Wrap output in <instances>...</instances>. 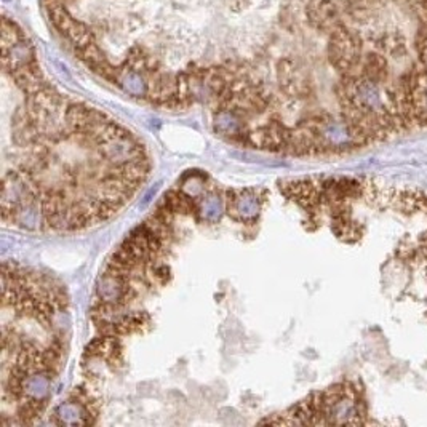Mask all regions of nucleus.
Wrapping results in <instances>:
<instances>
[{
    "label": "nucleus",
    "mask_w": 427,
    "mask_h": 427,
    "mask_svg": "<svg viewBox=\"0 0 427 427\" xmlns=\"http://www.w3.org/2000/svg\"><path fill=\"white\" fill-rule=\"evenodd\" d=\"M8 75L13 78L15 85L18 87L22 93H26V96L36 94V93L40 92V90L47 88L50 85V83L43 78V74H42L40 67H38V64H37V61L29 66L19 67V69L10 72Z\"/></svg>",
    "instance_id": "nucleus-9"
},
{
    "label": "nucleus",
    "mask_w": 427,
    "mask_h": 427,
    "mask_svg": "<svg viewBox=\"0 0 427 427\" xmlns=\"http://www.w3.org/2000/svg\"><path fill=\"white\" fill-rule=\"evenodd\" d=\"M261 424H370L363 386L358 381H341L338 384L327 387L325 390L314 392L312 395L278 414L277 418L264 419Z\"/></svg>",
    "instance_id": "nucleus-1"
},
{
    "label": "nucleus",
    "mask_w": 427,
    "mask_h": 427,
    "mask_svg": "<svg viewBox=\"0 0 427 427\" xmlns=\"http://www.w3.org/2000/svg\"><path fill=\"white\" fill-rule=\"evenodd\" d=\"M123 92L128 93L130 96L134 98H143L146 99V94H148V77L141 72L133 71L130 67L125 66H119V75H117V83Z\"/></svg>",
    "instance_id": "nucleus-12"
},
{
    "label": "nucleus",
    "mask_w": 427,
    "mask_h": 427,
    "mask_svg": "<svg viewBox=\"0 0 427 427\" xmlns=\"http://www.w3.org/2000/svg\"><path fill=\"white\" fill-rule=\"evenodd\" d=\"M227 215L234 221L241 224H255L261 216L264 197L256 189H227Z\"/></svg>",
    "instance_id": "nucleus-2"
},
{
    "label": "nucleus",
    "mask_w": 427,
    "mask_h": 427,
    "mask_svg": "<svg viewBox=\"0 0 427 427\" xmlns=\"http://www.w3.org/2000/svg\"><path fill=\"white\" fill-rule=\"evenodd\" d=\"M94 291L99 302L117 307H125L139 296V291L128 280L108 271L98 277Z\"/></svg>",
    "instance_id": "nucleus-3"
},
{
    "label": "nucleus",
    "mask_w": 427,
    "mask_h": 427,
    "mask_svg": "<svg viewBox=\"0 0 427 427\" xmlns=\"http://www.w3.org/2000/svg\"><path fill=\"white\" fill-rule=\"evenodd\" d=\"M53 419L58 426H90L96 423V418L85 403L72 397L55 408Z\"/></svg>",
    "instance_id": "nucleus-6"
},
{
    "label": "nucleus",
    "mask_w": 427,
    "mask_h": 427,
    "mask_svg": "<svg viewBox=\"0 0 427 427\" xmlns=\"http://www.w3.org/2000/svg\"><path fill=\"white\" fill-rule=\"evenodd\" d=\"M32 63H36V52H34V47L27 40V37L21 38L19 42L11 45L8 50L2 52V64L7 74Z\"/></svg>",
    "instance_id": "nucleus-10"
},
{
    "label": "nucleus",
    "mask_w": 427,
    "mask_h": 427,
    "mask_svg": "<svg viewBox=\"0 0 427 427\" xmlns=\"http://www.w3.org/2000/svg\"><path fill=\"white\" fill-rule=\"evenodd\" d=\"M87 357L101 358V360L108 362L112 367L123 363V346L119 339V336H109V334H99L94 338L85 349Z\"/></svg>",
    "instance_id": "nucleus-7"
},
{
    "label": "nucleus",
    "mask_w": 427,
    "mask_h": 427,
    "mask_svg": "<svg viewBox=\"0 0 427 427\" xmlns=\"http://www.w3.org/2000/svg\"><path fill=\"white\" fill-rule=\"evenodd\" d=\"M64 36L67 37V40L72 43L74 52H78V50L85 48L90 43L94 42L93 32L90 31V27L87 24H83V22H78V21H75L74 24H72V27L64 34Z\"/></svg>",
    "instance_id": "nucleus-15"
},
{
    "label": "nucleus",
    "mask_w": 427,
    "mask_h": 427,
    "mask_svg": "<svg viewBox=\"0 0 427 427\" xmlns=\"http://www.w3.org/2000/svg\"><path fill=\"white\" fill-rule=\"evenodd\" d=\"M224 213H227V202L226 195H221L219 190H210L199 199L197 216L202 221L210 224L219 223Z\"/></svg>",
    "instance_id": "nucleus-11"
},
{
    "label": "nucleus",
    "mask_w": 427,
    "mask_h": 427,
    "mask_svg": "<svg viewBox=\"0 0 427 427\" xmlns=\"http://www.w3.org/2000/svg\"><path fill=\"white\" fill-rule=\"evenodd\" d=\"M53 371L37 370L26 374L21 381V400H36L48 403L52 397V386L55 379Z\"/></svg>",
    "instance_id": "nucleus-5"
},
{
    "label": "nucleus",
    "mask_w": 427,
    "mask_h": 427,
    "mask_svg": "<svg viewBox=\"0 0 427 427\" xmlns=\"http://www.w3.org/2000/svg\"><path fill=\"white\" fill-rule=\"evenodd\" d=\"M162 202H164V204L175 213V215H181V216L197 215L199 200L189 197V195L184 194L179 187L168 190V192L164 195V200Z\"/></svg>",
    "instance_id": "nucleus-13"
},
{
    "label": "nucleus",
    "mask_w": 427,
    "mask_h": 427,
    "mask_svg": "<svg viewBox=\"0 0 427 427\" xmlns=\"http://www.w3.org/2000/svg\"><path fill=\"white\" fill-rule=\"evenodd\" d=\"M26 36L22 34L19 29V26L16 22L10 21L7 16L2 18V52L3 50H8L11 45H15L16 42H19L21 38H24Z\"/></svg>",
    "instance_id": "nucleus-16"
},
{
    "label": "nucleus",
    "mask_w": 427,
    "mask_h": 427,
    "mask_svg": "<svg viewBox=\"0 0 427 427\" xmlns=\"http://www.w3.org/2000/svg\"><path fill=\"white\" fill-rule=\"evenodd\" d=\"M307 15L314 26L328 34L341 24L339 11L333 0H311Z\"/></svg>",
    "instance_id": "nucleus-8"
},
{
    "label": "nucleus",
    "mask_w": 427,
    "mask_h": 427,
    "mask_svg": "<svg viewBox=\"0 0 427 427\" xmlns=\"http://www.w3.org/2000/svg\"><path fill=\"white\" fill-rule=\"evenodd\" d=\"M213 128L219 136L226 138L239 146H248L250 130L246 128L245 117L230 108H218L213 115Z\"/></svg>",
    "instance_id": "nucleus-4"
},
{
    "label": "nucleus",
    "mask_w": 427,
    "mask_h": 427,
    "mask_svg": "<svg viewBox=\"0 0 427 427\" xmlns=\"http://www.w3.org/2000/svg\"><path fill=\"white\" fill-rule=\"evenodd\" d=\"M205 183H206V175L194 170V171H189L187 175H184L179 189L186 195H189V197L199 200L202 195L205 194V189H206Z\"/></svg>",
    "instance_id": "nucleus-14"
}]
</instances>
